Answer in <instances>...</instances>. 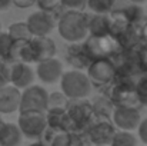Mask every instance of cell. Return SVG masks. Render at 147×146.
<instances>
[{
    "label": "cell",
    "mask_w": 147,
    "mask_h": 146,
    "mask_svg": "<svg viewBox=\"0 0 147 146\" xmlns=\"http://www.w3.org/2000/svg\"><path fill=\"white\" fill-rule=\"evenodd\" d=\"M57 30L67 43L83 42L89 36V14L84 12H63L57 19Z\"/></svg>",
    "instance_id": "obj_1"
},
{
    "label": "cell",
    "mask_w": 147,
    "mask_h": 146,
    "mask_svg": "<svg viewBox=\"0 0 147 146\" xmlns=\"http://www.w3.org/2000/svg\"><path fill=\"white\" fill-rule=\"evenodd\" d=\"M86 75L93 88L107 90L117 79L116 65L111 57L94 59L86 69Z\"/></svg>",
    "instance_id": "obj_2"
},
{
    "label": "cell",
    "mask_w": 147,
    "mask_h": 146,
    "mask_svg": "<svg viewBox=\"0 0 147 146\" xmlns=\"http://www.w3.org/2000/svg\"><path fill=\"white\" fill-rule=\"evenodd\" d=\"M66 110L71 122V133H86L92 123L96 120L92 102L87 99H70Z\"/></svg>",
    "instance_id": "obj_3"
},
{
    "label": "cell",
    "mask_w": 147,
    "mask_h": 146,
    "mask_svg": "<svg viewBox=\"0 0 147 146\" xmlns=\"http://www.w3.org/2000/svg\"><path fill=\"white\" fill-rule=\"evenodd\" d=\"M61 92L69 99H86L92 93V83L83 70H67L60 77Z\"/></svg>",
    "instance_id": "obj_4"
},
{
    "label": "cell",
    "mask_w": 147,
    "mask_h": 146,
    "mask_svg": "<svg viewBox=\"0 0 147 146\" xmlns=\"http://www.w3.org/2000/svg\"><path fill=\"white\" fill-rule=\"evenodd\" d=\"M107 96L113 102L114 107H136L140 109V102L136 93L133 80L116 79V82L107 89Z\"/></svg>",
    "instance_id": "obj_5"
},
{
    "label": "cell",
    "mask_w": 147,
    "mask_h": 146,
    "mask_svg": "<svg viewBox=\"0 0 147 146\" xmlns=\"http://www.w3.org/2000/svg\"><path fill=\"white\" fill-rule=\"evenodd\" d=\"M17 126L23 135V138L27 139H39L40 135L47 128L46 120V112H37V110H29V112H20L17 119Z\"/></svg>",
    "instance_id": "obj_6"
},
{
    "label": "cell",
    "mask_w": 147,
    "mask_h": 146,
    "mask_svg": "<svg viewBox=\"0 0 147 146\" xmlns=\"http://www.w3.org/2000/svg\"><path fill=\"white\" fill-rule=\"evenodd\" d=\"M83 46L86 49L87 54L90 56L92 60L101 59V57H113L119 50L120 45L117 40L111 36H87L83 42Z\"/></svg>",
    "instance_id": "obj_7"
},
{
    "label": "cell",
    "mask_w": 147,
    "mask_h": 146,
    "mask_svg": "<svg viewBox=\"0 0 147 146\" xmlns=\"http://www.w3.org/2000/svg\"><path fill=\"white\" fill-rule=\"evenodd\" d=\"M47 99H49V92L43 86L32 85L22 90L19 113L29 112V110L46 112L47 110Z\"/></svg>",
    "instance_id": "obj_8"
},
{
    "label": "cell",
    "mask_w": 147,
    "mask_h": 146,
    "mask_svg": "<svg viewBox=\"0 0 147 146\" xmlns=\"http://www.w3.org/2000/svg\"><path fill=\"white\" fill-rule=\"evenodd\" d=\"M117 132L116 126L110 119H97L87 129L86 136L92 145H110L114 133Z\"/></svg>",
    "instance_id": "obj_9"
},
{
    "label": "cell",
    "mask_w": 147,
    "mask_h": 146,
    "mask_svg": "<svg viewBox=\"0 0 147 146\" xmlns=\"http://www.w3.org/2000/svg\"><path fill=\"white\" fill-rule=\"evenodd\" d=\"M32 36H49L50 33L57 27V17L51 13L46 12H34L26 20Z\"/></svg>",
    "instance_id": "obj_10"
},
{
    "label": "cell",
    "mask_w": 147,
    "mask_h": 146,
    "mask_svg": "<svg viewBox=\"0 0 147 146\" xmlns=\"http://www.w3.org/2000/svg\"><path fill=\"white\" fill-rule=\"evenodd\" d=\"M111 122L116 126V129L131 132L137 129L139 123L142 122L140 109L136 107H114Z\"/></svg>",
    "instance_id": "obj_11"
},
{
    "label": "cell",
    "mask_w": 147,
    "mask_h": 146,
    "mask_svg": "<svg viewBox=\"0 0 147 146\" xmlns=\"http://www.w3.org/2000/svg\"><path fill=\"white\" fill-rule=\"evenodd\" d=\"M9 67H10V85H13L14 88L20 90L33 85L36 72L32 69L30 65L16 62V63L9 65Z\"/></svg>",
    "instance_id": "obj_12"
},
{
    "label": "cell",
    "mask_w": 147,
    "mask_h": 146,
    "mask_svg": "<svg viewBox=\"0 0 147 146\" xmlns=\"http://www.w3.org/2000/svg\"><path fill=\"white\" fill-rule=\"evenodd\" d=\"M61 75H63V63L56 57H50L43 62H39L36 66V76L43 83L53 85L60 80Z\"/></svg>",
    "instance_id": "obj_13"
},
{
    "label": "cell",
    "mask_w": 147,
    "mask_h": 146,
    "mask_svg": "<svg viewBox=\"0 0 147 146\" xmlns=\"http://www.w3.org/2000/svg\"><path fill=\"white\" fill-rule=\"evenodd\" d=\"M29 45H30L33 60L36 65L46 59L56 57L57 48H56L54 40H51L49 36H33L29 40Z\"/></svg>",
    "instance_id": "obj_14"
},
{
    "label": "cell",
    "mask_w": 147,
    "mask_h": 146,
    "mask_svg": "<svg viewBox=\"0 0 147 146\" xmlns=\"http://www.w3.org/2000/svg\"><path fill=\"white\" fill-rule=\"evenodd\" d=\"M22 90L14 88L13 85H6L0 88V113L1 115H11L19 112Z\"/></svg>",
    "instance_id": "obj_15"
},
{
    "label": "cell",
    "mask_w": 147,
    "mask_h": 146,
    "mask_svg": "<svg viewBox=\"0 0 147 146\" xmlns=\"http://www.w3.org/2000/svg\"><path fill=\"white\" fill-rule=\"evenodd\" d=\"M64 56H66L67 63L74 70H86L87 66L92 62V59L87 54L83 43H80V42L79 43H70L64 50Z\"/></svg>",
    "instance_id": "obj_16"
},
{
    "label": "cell",
    "mask_w": 147,
    "mask_h": 146,
    "mask_svg": "<svg viewBox=\"0 0 147 146\" xmlns=\"http://www.w3.org/2000/svg\"><path fill=\"white\" fill-rule=\"evenodd\" d=\"M46 120H47V126L53 128L54 130H61V132H73L71 128V122L69 119L67 110L66 109H47L46 110Z\"/></svg>",
    "instance_id": "obj_17"
},
{
    "label": "cell",
    "mask_w": 147,
    "mask_h": 146,
    "mask_svg": "<svg viewBox=\"0 0 147 146\" xmlns=\"http://www.w3.org/2000/svg\"><path fill=\"white\" fill-rule=\"evenodd\" d=\"M111 35V19L110 14L89 16V36H107Z\"/></svg>",
    "instance_id": "obj_18"
},
{
    "label": "cell",
    "mask_w": 147,
    "mask_h": 146,
    "mask_svg": "<svg viewBox=\"0 0 147 146\" xmlns=\"http://www.w3.org/2000/svg\"><path fill=\"white\" fill-rule=\"evenodd\" d=\"M22 141H23V135L17 123L4 122L0 130V146H20Z\"/></svg>",
    "instance_id": "obj_19"
},
{
    "label": "cell",
    "mask_w": 147,
    "mask_h": 146,
    "mask_svg": "<svg viewBox=\"0 0 147 146\" xmlns=\"http://www.w3.org/2000/svg\"><path fill=\"white\" fill-rule=\"evenodd\" d=\"M92 107H93V113L97 119H110L111 120V116L114 112V105L106 93L94 97L92 102Z\"/></svg>",
    "instance_id": "obj_20"
},
{
    "label": "cell",
    "mask_w": 147,
    "mask_h": 146,
    "mask_svg": "<svg viewBox=\"0 0 147 146\" xmlns=\"http://www.w3.org/2000/svg\"><path fill=\"white\" fill-rule=\"evenodd\" d=\"M7 33L10 35V37L13 40H30L33 37L26 22H16V23L10 24Z\"/></svg>",
    "instance_id": "obj_21"
},
{
    "label": "cell",
    "mask_w": 147,
    "mask_h": 146,
    "mask_svg": "<svg viewBox=\"0 0 147 146\" xmlns=\"http://www.w3.org/2000/svg\"><path fill=\"white\" fill-rule=\"evenodd\" d=\"M109 146H137V138L127 130H117Z\"/></svg>",
    "instance_id": "obj_22"
},
{
    "label": "cell",
    "mask_w": 147,
    "mask_h": 146,
    "mask_svg": "<svg viewBox=\"0 0 147 146\" xmlns=\"http://www.w3.org/2000/svg\"><path fill=\"white\" fill-rule=\"evenodd\" d=\"M117 0H87V7L96 14H107L113 10Z\"/></svg>",
    "instance_id": "obj_23"
},
{
    "label": "cell",
    "mask_w": 147,
    "mask_h": 146,
    "mask_svg": "<svg viewBox=\"0 0 147 146\" xmlns=\"http://www.w3.org/2000/svg\"><path fill=\"white\" fill-rule=\"evenodd\" d=\"M36 4H37L39 10L46 12V13H51L57 19L63 13L61 12V6H60V0H36Z\"/></svg>",
    "instance_id": "obj_24"
},
{
    "label": "cell",
    "mask_w": 147,
    "mask_h": 146,
    "mask_svg": "<svg viewBox=\"0 0 147 146\" xmlns=\"http://www.w3.org/2000/svg\"><path fill=\"white\" fill-rule=\"evenodd\" d=\"M134 86H136V93H137L140 105L147 106V73L140 75L134 80Z\"/></svg>",
    "instance_id": "obj_25"
},
{
    "label": "cell",
    "mask_w": 147,
    "mask_h": 146,
    "mask_svg": "<svg viewBox=\"0 0 147 146\" xmlns=\"http://www.w3.org/2000/svg\"><path fill=\"white\" fill-rule=\"evenodd\" d=\"M69 97L66 96L63 92H53L49 93V99H47V109H66L69 105Z\"/></svg>",
    "instance_id": "obj_26"
},
{
    "label": "cell",
    "mask_w": 147,
    "mask_h": 146,
    "mask_svg": "<svg viewBox=\"0 0 147 146\" xmlns=\"http://www.w3.org/2000/svg\"><path fill=\"white\" fill-rule=\"evenodd\" d=\"M13 39L7 32H0V60L6 62L9 65V54H10V48H11Z\"/></svg>",
    "instance_id": "obj_27"
},
{
    "label": "cell",
    "mask_w": 147,
    "mask_h": 146,
    "mask_svg": "<svg viewBox=\"0 0 147 146\" xmlns=\"http://www.w3.org/2000/svg\"><path fill=\"white\" fill-rule=\"evenodd\" d=\"M61 12H84L87 0H60Z\"/></svg>",
    "instance_id": "obj_28"
},
{
    "label": "cell",
    "mask_w": 147,
    "mask_h": 146,
    "mask_svg": "<svg viewBox=\"0 0 147 146\" xmlns=\"http://www.w3.org/2000/svg\"><path fill=\"white\" fill-rule=\"evenodd\" d=\"M70 139H71V133L59 130V132L54 135V138H53L50 146H70Z\"/></svg>",
    "instance_id": "obj_29"
},
{
    "label": "cell",
    "mask_w": 147,
    "mask_h": 146,
    "mask_svg": "<svg viewBox=\"0 0 147 146\" xmlns=\"http://www.w3.org/2000/svg\"><path fill=\"white\" fill-rule=\"evenodd\" d=\"M10 83V67L6 62L0 60V88Z\"/></svg>",
    "instance_id": "obj_30"
},
{
    "label": "cell",
    "mask_w": 147,
    "mask_h": 146,
    "mask_svg": "<svg viewBox=\"0 0 147 146\" xmlns=\"http://www.w3.org/2000/svg\"><path fill=\"white\" fill-rule=\"evenodd\" d=\"M70 146H92L86 133H71Z\"/></svg>",
    "instance_id": "obj_31"
},
{
    "label": "cell",
    "mask_w": 147,
    "mask_h": 146,
    "mask_svg": "<svg viewBox=\"0 0 147 146\" xmlns=\"http://www.w3.org/2000/svg\"><path fill=\"white\" fill-rule=\"evenodd\" d=\"M59 130H54L53 128H46L45 129V132L40 135V138L37 139V142H40L43 146H50V143H51V141H53V138H54V135L57 133Z\"/></svg>",
    "instance_id": "obj_32"
},
{
    "label": "cell",
    "mask_w": 147,
    "mask_h": 146,
    "mask_svg": "<svg viewBox=\"0 0 147 146\" xmlns=\"http://www.w3.org/2000/svg\"><path fill=\"white\" fill-rule=\"evenodd\" d=\"M137 133H139V139L147 145V117L146 119H142V122L139 123L137 126Z\"/></svg>",
    "instance_id": "obj_33"
},
{
    "label": "cell",
    "mask_w": 147,
    "mask_h": 146,
    "mask_svg": "<svg viewBox=\"0 0 147 146\" xmlns=\"http://www.w3.org/2000/svg\"><path fill=\"white\" fill-rule=\"evenodd\" d=\"M139 57H140V63L143 67V72L147 73V45H143L139 49Z\"/></svg>",
    "instance_id": "obj_34"
},
{
    "label": "cell",
    "mask_w": 147,
    "mask_h": 146,
    "mask_svg": "<svg viewBox=\"0 0 147 146\" xmlns=\"http://www.w3.org/2000/svg\"><path fill=\"white\" fill-rule=\"evenodd\" d=\"M13 4L19 9H29L36 4V0H11Z\"/></svg>",
    "instance_id": "obj_35"
},
{
    "label": "cell",
    "mask_w": 147,
    "mask_h": 146,
    "mask_svg": "<svg viewBox=\"0 0 147 146\" xmlns=\"http://www.w3.org/2000/svg\"><path fill=\"white\" fill-rule=\"evenodd\" d=\"M140 42H142V46L147 45V22L140 26Z\"/></svg>",
    "instance_id": "obj_36"
},
{
    "label": "cell",
    "mask_w": 147,
    "mask_h": 146,
    "mask_svg": "<svg viewBox=\"0 0 147 146\" xmlns=\"http://www.w3.org/2000/svg\"><path fill=\"white\" fill-rule=\"evenodd\" d=\"M11 4H13V1H11V0H0V12L7 10Z\"/></svg>",
    "instance_id": "obj_37"
},
{
    "label": "cell",
    "mask_w": 147,
    "mask_h": 146,
    "mask_svg": "<svg viewBox=\"0 0 147 146\" xmlns=\"http://www.w3.org/2000/svg\"><path fill=\"white\" fill-rule=\"evenodd\" d=\"M130 3H134V4H142V3H144L147 0H129Z\"/></svg>",
    "instance_id": "obj_38"
},
{
    "label": "cell",
    "mask_w": 147,
    "mask_h": 146,
    "mask_svg": "<svg viewBox=\"0 0 147 146\" xmlns=\"http://www.w3.org/2000/svg\"><path fill=\"white\" fill-rule=\"evenodd\" d=\"M27 146H43L40 142H34V143H30V145H27Z\"/></svg>",
    "instance_id": "obj_39"
},
{
    "label": "cell",
    "mask_w": 147,
    "mask_h": 146,
    "mask_svg": "<svg viewBox=\"0 0 147 146\" xmlns=\"http://www.w3.org/2000/svg\"><path fill=\"white\" fill-rule=\"evenodd\" d=\"M3 125H4V120H0V130H1V128H3Z\"/></svg>",
    "instance_id": "obj_40"
},
{
    "label": "cell",
    "mask_w": 147,
    "mask_h": 146,
    "mask_svg": "<svg viewBox=\"0 0 147 146\" xmlns=\"http://www.w3.org/2000/svg\"><path fill=\"white\" fill-rule=\"evenodd\" d=\"M92 146H109V145H92Z\"/></svg>",
    "instance_id": "obj_41"
},
{
    "label": "cell",
    "mask_w": 147,
    "mask_h": 146,
    "mask_svg": "<svg viewBox=\"0 0 147 146\" xmlns=\"http://www.w3.org/2000/svg\"><path fill=\"white\" fill-rule=\"evenodd\" d=\"M0 32H1V23H0Z\"/></svg>",
    "instance_id": "obj_42"
},
{
    "label": "cell",
    "mask_w": 147,
    "mask_h": 146,
    "mask_svg": "<svg viewBox=\"0 0 147 146\" xmlns=\"http://www.w3.org/2000/svg\"><path fill=\"white\" fill-rule=\"evenodd\" d=\"M0 120H1V113H0Z\"/></svg>",
    "instance_id": "obj_43"
}]
</instances>
